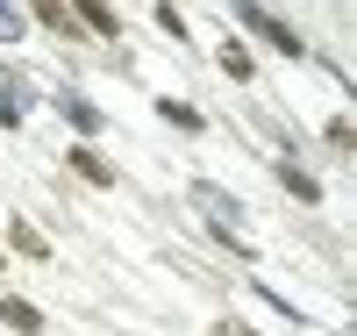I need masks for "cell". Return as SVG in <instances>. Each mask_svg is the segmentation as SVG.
Masks as SVG:
<instances>
[{
	"label": "cell",
	"instance_id": "obj_10",
	"mask_svg": "<svg viewBox=\"0 0 357 336\" xmlns=\"http://www.w3.org/2000/svg\"><path fill=\"white\" fill-rule=\"evenodd\" d=\"M15 251H29V258H50V243L29 229V222H15Z\"/></svg>",
	"mask_w": 357,
	"mask_h": 336
},
{
	"label": "cell",
	"instance_id": "obj_5",
	"mask_svg": "<svg viewBox=\"0 0 357 336\" xmlns=\"http://www.w3.org/2000/svg\"><path fill=\"white\" fill-rule=\"evenodd\" d=\"M72 172H79V179H93V187H114V165L100 158V150H86V143L72 150Z\"/></svg>",
	"mask_w": 357,
	"mask_h": 336
},
{
	"label": "cell",
	"instance_id": "obj_4",
	"mask_svg": "<svg viewBox=\"0 0 357 336\" xmlns=\"http://www.w3.org/2000/svg\"><path fill=\"white\" fill-rule=\"evenodd\" d=\"M22 115H29V86H22L15 72H0V122H8V129H15Z\"/></svg>",
	"mask_w": 357,
	"mask_h": 336
},
{
	"label": "cell",
	"instance_id": "obj_1",
	"mask_svg": "<svg viewBox=\"0 0 357 336\" xmlns=\"http://www.w3.org/2000/svg\"><path fill=\"white\" fill-rule=\"evenodd\" d=\"M186 200H193L200 215H207V222H215V229L236 243V251H250V243H243V229H236V222H243V200H236L229 187H215V179H193V187H186Z\"/></svg>",
	"mask_w": 357,
	"mask_h": 336
},
{
	"label": "cell",
	"instance_id": "obj_7",
	"mask_svg": "<svg viewBox=\"0 0 357 336\" xmlns=\"http://www.w3.org/2000/svg\"><path fill=\"white\" fill-rule=\"evenodd\" d=\"M79 22L93 29V36H114V29H122V22H114V15L100 8V0H79Z\"/></svg>",
	"mask_w": 357,
	"mask_h": 336
},
{
	"label": "cell",
	"instance_id": "obj_6",
	"mask_svg": "<svg viewBox=\"0 0 357 336\" xmlns=\"http://www.w3.org/2000/svg\"><path fill=\"white\" fill-rule=\"evenodd\" d=\"M0 322H8V329H22V336H29V329H43V315L29 308V300H15V293L0 300Z\"/></svg>",
	"mask_w": 357,
	"mask_h": 336
},
{
	"label": "cell",
	"instance_id": "obj_2",
	"mask_svg": "<svg viewBox=\"0 0 357 336\" xmlns=\"http://www.w3.org/2000/svg\"><path fill=\"white\" fill-rule=\"evenodd\" d=\"M236 22H243L250 36H264L272 50H286V57H301V50H307V43H301V29H286L279 15H264V8H236Z\"/></svg>",
	"mask_w": 357,
	"mask_h": 336
},
{
	"label": "cell",
	"instance_id": "obj_9",
	"mask_svg": "<svg viewBox=\"0 0 357 336\" xmlns=\"http://www.w3.org/2000/svg\"><path fill=\"white\" fill-rule=\"evenodd\" d=\"M22 29H29V15H22V8H8V0H0V43H22Z\"/></svg>",
	"mask_w": 357,
	"mask_h": 336
},
{
	"label": "cell",
	"instance_id": "obj_11",
	"mask_svg": "<svg viewBox=\"0 0 357 336\" xmlns=\"http://www.w3.org/2000/svg\"><path fill=\"white\" fill-rule=\"evenodd\" d=\"M158 115H165V122H178V129H200V115H193L186 101H158Z\"/></svg>",
	"mask_w": 357,
	"mask_h": 336
},
{
	"label": "cell",
	"instance_id": "obj_8",
	"mask_svg": "<svg viewBox=\"0 0 357 336\" xmlns=\"http://www.w3.org/2000/svg\"><path fill=\"white\" fill-rule=\"evenodd\" d=\"M279 179H286V193H301V200H321L314 172H301V165H279Z\"/></svg>",
	"mask_w": 357,
	"mask_h": 336
},
{
	"label": "cell",
	"instance_id": "obj_3",
	"mask_svg": "<svg viewBox=\"0 0 357 336\" xmlns=\"http://www.w3.org/2000/svg\"><path fill=\"white\" fill-rule=\"evenodd\" d=\"M57 115H65V122H72V129H79V136H93V129H100V122H107V115H100L93 101H86V94H72V86H65V94H57Z\"/></svg>",
	"mask_w": 357,
	"mask_h": 336
}]
</instances>
